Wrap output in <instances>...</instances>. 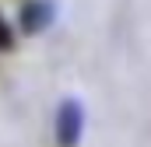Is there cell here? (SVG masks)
Masks as SVG:
<instances>
[{
  "label": "cell",
  "mask_w": 151,
  "mask_h": 147,
  "mask_svg": "<svg viewBox=\"0 0 151 147\" xmlns=\"http://www.w3.org/2000/svg\"><path fill=\"white\" fill-rule=\"evenodd\" d=\"M11 42H14V32H11V25L0 18V53H4V49H11Z\"/></svg>",
  "instance_id": "cell-1"
}]
</instances>
